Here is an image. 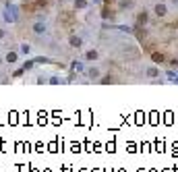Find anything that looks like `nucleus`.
Returning <instances> with one entry per match:
<instances>
[{"mask_svg":"<svg viewBox=\"0 0 178 172\" xmlns=\"http://www.w3.org/2000/svg\"><path fill=\"white\" fill-rule=\"evenodd\" d=\"M2 17L6 23H17L19 21V8L15 6V4H6L4 11H2Z\"/></svg>","mask_w":178,"mask_h":172,"instance_id":"1","label":"nucleus"},{"mask_svg":"<svg viewBox=\"0 0 178 172\" xmlns=\"http://www.w3.org/2000/svg\"><path fill=\"white\" fill-rule=\"evenodd\" d=\"M83 75H87V81H95L97 83V79L104 75V71H102V67H97V64H95V67H87Z\"/></svg>","mask_w":178,"mask_h":172,"instance_id":"2","label":"nucleus"},{"mask_svg":"<svg viewBox=\"0 0 178 172\" xmlns=\"http://www.w3.org/2000/svg\"><path fill=\"white\" fill-rule=\"evenodd\" d=\"M159 75H162V71H159L158 64H149V67H145V77H147L149 81H158Z\"/></svg>","mask_w":178,"mask_h":172,"instance_id":"3","label":"nucleus"},{"mask_svg":"<svg viewBox=\"0 0 178 172\" xmlns=\"http://www.w3.org/2000/svg\"><path fill=\"white\" fill-rule=\"evenodd\" d=\"M19 60H21V54L17 52V50H8V52H4V62H6V64L15 67V64H19Z\"/></svg>","mask_w":178,"mask_h":172,"instance_id":"4","label":"nucleus"},{"mask_svg":"<svg viewBox=\"0 0 178 172\" xmlns=\"http://www.w3.org/2000/svg\"><path fill=\"white\" fill-rule=\"evenodd\" d=\"M31 31H33L35 35H46V33H48V25H46V21H35V23H31Z\"/></svg>","mask_w":178,"mask_h":172,"instance_id":"5","label":"nucleus"},{"mask_svg":"<svg viewBox=\"0 0 178 172\" xmlns=\"http://www.w3.org/2000/svg\"><path fill=\"white\" fill-rule=\"evenodd\" d=\"M69 69H70V75H83L85 73V60H73Z\"/></svg>","mask_w":178,"mask_h":172,"instance_id":"6","label":"nucleus"},{"mask_svg":"<svg viewBox=\"0 0 178 172\" xmlns=\"http://www.w3.org/2000/svg\"><path fill=\"white\" fill-rule=\"evenodd\" d=\"M81 60H85V62H95V60H100V52H97L95 48H91V50H87V52L83 54Z\"/></svg>","mask_w":178,"mask_h":172,"instance_id":"7","label":"nucleus"},{"mask_svg":"<svg viewBox=\"0 0 178 172\" xmlns=\"http://www.w3.org/2000/svg\"><path fill=\"white\" fill-rule=\"evenodd\" d=\"M69 46L70 48H83V35H70L69 37Z\"/></svg>","mask_w":178,"mask_h":172,"instance_id":"8","label":"nucleus"},{"mask_svg":"<svg viewBox=\"0 0 178 172\" xmlns=\"http://www.w3.org/2000/svg\"><path fill=\"white\" fill-rule=\"evenodd\" d=\"M151 60H153V64H166L168 58H166L164 52H153V54H151Z\"/></svg>","mask_w":178,"mask_h":172,"instance_id":"9","label":"nucleus"},{"mask_svg":"<svg viewBox=\"0 0 178 172\" xmlns=\"http://www.w3.org/2000/svg\"><path fill=\"white\" fill-rule=\"evenodd\" d=\"M153 13L158 15V17H166V15H168V6H166L164 2H158V4L153 6Z\"/></svg>","mask_w":178,"mask_h":172,"instance_id":"10","label":"nucleus"},{"mask_svg":"<svg viewBox=\"0 0 178 172\" xmlns=\"http://www.w3.org/2000/svg\"><path fill=\"white\" fill-rule=\"evenodd\" d=\"M46 83H50V85H60V83H70L69 79H64V77H58V75H52L46 79Z\"/></svg>","mask_w":178,"mask_h":172,"instance_id":"11","label":"nucleus"},{"mask_svg":"<svg viewBox=\"0 0 178 172\" xmlns=\"http://www.w3.org/2000/svg\"><path fill=\"white\" fill-rule=\"evenodd\" d=\"M31 52H33L31 44H27V41H21V44H19V54H23V56H29Z\"/></svg>","mask_w":178,"mask_h":172,"instance_id":"12","label":"nucleus"},{"mask_svg":"<svg viewBox=\"0 0 178 172\" xmlns=\"http://www.w3.org/2000/svg\"><path fill=\"white\" fill-rule=\"evenodd\" d=\"M73 4H75L77 11H85L89 6V0H73Z\"/></svg>","mask_w":178,"mask_h":172,"instance_id":"13","label":"nucleus"},{"mask_svg":"<svg viewBox=\"0 0 178 172\" xmlns=\"http://www.w3.org/2000/svg\"><path fill=\"white\" fill-rule=\"evenodd\" d=\"M137 25H147V11L137 15Z\"/></svg>","mask_w":178,"mask_h":172,"instance_id":"14","label":"nucleus"},{"mask_svg":"<svg viewBox=\"0 0 178 172\" xmlns=\"http://www.w3.org/2000/svg\"><path fill=\"white\" fill-rule=\"evenodd\" d=\"M23 69H25V73H29V71H33V69H35V60L31 58V60L23 62Z\"/></svg>","mask_w":178,"mask_h":172,"instance_id":"15","label":"nucleus"},{"mask_svg":"<svg viewBox=\"0 0 178 172\" xmlns=\"http://www.w3.org/2000/svg\"><path fill=\"white\" fill-rule=\"evenodd\" d=\"M166 64L170 69H178V58H170V60H166Z\"/></svg>","mask_w":178,"mask_h":172,"instance_id":"16","label":"nucleus"},{"mask_svg":"<svg viewBox=\"0 0 178 172\" xmlns=\"http://www.w3.org/2000/svg\"><path fill=\"white\" fill-rule=\"evenodd\" d=\"M6 37H8V31H6L4 27H0V41H4Z\"/></svg>","mask_w":178,"mask_h":172,"instance_id":"17","label":"nucleus"},{"mask_svg":"<svg viewBox=\"0 0 178 172\" xmlns=\"http://www.w3.org/2000/svg\"><path fill=\"white\" fill-rule=\"evenodd\" d=\"M172 4H178V0H172Z\"/></svg>","mask_w":178,"mask_h":172,"instance_id":"18","label":"nucleus"},{"mask_svg":"<svg viewBox=\"0 0 178 172\" xmlns=\"http://www.w3.org/2000/svg\"><path fill=\"white\" fill-rule=\"evenodd\" d=\"M0 83H2V79H0Z\"/></svg>","mask_w":178,"mask_h":172,"instance_id":"19","label":"nucleus"}]
</instances>
